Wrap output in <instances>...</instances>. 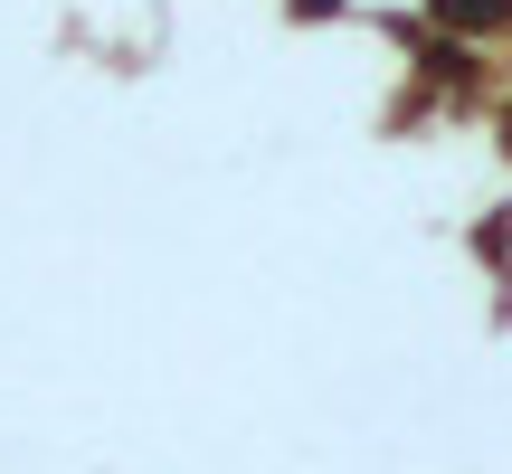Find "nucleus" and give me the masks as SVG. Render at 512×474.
Returning a JSON list of instances; mask_svg holds the SVG:
<instances>
[{
    "instance_id": "nucleus-1",
    "label": "nucleus",
    "mask_w": 512,
    "mask_h": 474,
    "mask_svg": "<svg viewBox=\"0 0 512 474\" xmlns=\"http://www.w3.org/2000/svg\"><path fill=\"white\" fill-rule=\"evenodd\" d=\"M512 0H437V19H456V29H475V19H503Z\"/></svg>"
}]
</instances>
